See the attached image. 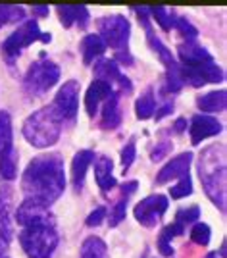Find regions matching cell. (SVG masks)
Listing matches in <instances>:
<instances>
[{
    "label": "cell",
    "mask_w": 227,
    "mask_h": 258,
    "mask_svg": "<svg viewBox=\"0 0 227 258\" xmlns=\"http://www.w3.org/2000/svg\"><path fill=\"white\" fill-rule=\"evenodd\" d=\"M12 189L0 187V237L8 243L14 237V226H12Z\"/></svg>",
    "instance_id": "e0dca14e"
},
{
    "label": "cell",
    "mask_w": 227,
    "mask_h": 258,
    "mask_svg": "<svg viewBox=\"0 0 227 258\" xmlns=\"http://www.w3.org/2000/svg\"><path fill=\"white\" fill-rule=\"evenodd\" d=\"M64 189L65 170L60 154H41L27 164L22 177V191L27 201L48 208L60 199Z\"/></svg>",
    "instance_id": "7a4b0ae2"
},
{
    "label": "cell",
    "mask_w": 227,
    "mask_h": 258,
    "mask_svg": "<svg viewBox=\"0 0 227 258\" xmlns=\"http://www.w3.org/2000/svg\"><path fill=\"white\" fill-rule=\"evenodd\" d=\"M185 127H187V119H183V118H179L177 121H175V125H173V129H175L177 133H181Z\"/></svg>",
    "instance_id": "f35d334b"
},
{
    "label": "cell",
    "mask_w": 227,
    "mask_h": 258,
    "mask_svg": "<svg viewBox=\"0 0 227 258\" xmlns=\"http://www.w3.org/2000/svg\"><path fill=\"white\" fill-rule=\"evenodd\" d=\"M135 156H137L135 141H129V143L123 147V151H121V166H123V172L131 168V164L135 162Z\"/></svg>",
    "instance_id": "d6a6232c"
},
{
    "label": "cell",
    "mask_w": 227,
    "mask_h": 258,
    "mask_svg": "<svg viewBox=\"0 0 227 258\" xmlns=\"http://www.w3.org/2000/svg\"><path fill=\"white\" fill-rule=\"evenodd\" d=\"M189 133H191V143L200 145L204 139L216 137L217 133H221V123L216 118H210V116H204V114H196L191 119Z\"/></svg>",
    "instance_id": "4fadbf2b"
},
{
    "label": "cell",
    "mask_w": 227,
    "mask_h": 258,
    "mask_svg": "<svg viewBox=\"0 0 227 258\" xmlns=\"http://www.w3.org/2000/svg\"><path fill=\"white\" fill-rule=\"evenodd\" d=\"M8 245H10V243H8L6 239H2V237H0V258H4V252H6Z\"/></svg>",
    "instance_id": "ab89813d"
},
{
    "label": "cell",
    "mask_w": 227,
    "mask_h": 258,
    "mask_svg": "<svg viewBox=\"0 0 227 258\" xmlns=\"http://www.w3.org/2000/svg\"><path fill=\"white\" fill-rule=\"evenodd\" d=\"M185 233V226L179 224V222H173L172 226H166L160 233V239H158V248L162 252V256H172L173 248H172V239L177 235H183Z\"/></svg>",
    "instance_id": "cb8c5ba5"
},
{
    "label": "cell",
    "mask_w": 227,
    "mask_h": 258,
    "mask_svg": "<svg viewBox=\"0 0 227 258\" xmlns=\"http://www.w3.org/2000/svg\"><path fill=\"white\" fill-rule=\"evenodd\" d=\"M95 162V152L93 151H79L73 156V162H71V183L77 191H81L83 183H85V175L89 166Z\"/></svg>",
    "instance_id": "ffe728a7"
},
{
    "label": "cell",
    "mask_w": 227,
    "mask_h": 258,
    "mask_svg": "<svg viewBox=\"0 0 227 258\" xmlns=\"http://www.w3.org/2000/svg\"><path fill=\"white\" fill-rule=\"evenodd\" d=\"M79 258H106V245L98 237H89L83 247H81V256Z\"/></svg>",
    "instance_id": "484cf974"
},
{
    "label": "cell",
    "mask_w": 227,
    "mask_h": 258,
    "mask_svg": "<svg viewBox=\"0 0 227 258\" xmlns=\"http://www.w3.org/2000/svg\"><path fill=\"white\" fill-rule=\"evenodd\" d=\"M33 14L35 16H48V6H33Z\"/></svg>",
    "instance_id": "74e56055"
},
{
    "label": "cell",
    "mask_w": 227,
    "mask_h": 258,
    "mask_svg": "<svg viewBox=\"0 0 227 258\" xmlns=\"http://www.w3.org/2000/svg\"><path fill=\"white\" fill-rule=\"evenodd\" d=\"M196 218H200V208H198V206H191V208H187V210H179L175 222H179V224H183V226L187 227L189 224L196 222Z\"/></svg>",
    "instance_id": "836d02e7"
},
{
    "label": "cell",
    "mask_w": 227,
    "mask_h": 258,
    "mask_svg": "<svg viewBox=\"0 0 227 258\" xmlns=\"http://www.w3.org/2000/svg\"><path fill=\"white\" fill-rule=\"evenodd\" d=\"M191 193H193V179H191L189 173H185L183 177H179V183L170 189L172 199H185V197H189Z\"/></svg>",
    "instance_id": "f1b7e54d"
},
{
    "label": "cell",
    "mask_w": 227,
    "mask_h": 258,
    "mask_svg": "<svg viewBox=\"0 0 227 258\" xmlns=\"http://www.w3.org/2000/svg\"><path fill=\"white\" fill-rule=\"evenodd\" d=\"M18 151L14 149V133H12V118L6 110H0V175L4 179L18 177Z\"/></svg>",
    "instance_id": "ba28073f"
},
{
    "label": "cell",
    "mask_w": 227,
    "mask_h": 258,
    "mask_svg": "<svg viewBox=\"0 0 227 258\" xmlns=\"http://www.w3.org/2000/svg\"><path fill=\"white\" fill-rule=\"evenodd\" d=\"M206 258H217V254H216V252H210V254H208Z\"/></svg>",
    "instance_id": "60d3db41"
},
{
    "label": "cell",
    "mask_w": 227,
    "mask_h": 258,
    "mask_svg": "<svg viewBox=\"0 0 227 258\" xmlns=\"http://www.w3.org/2000/svg\"><path fill=\"white\" fill-rule=\"evenodd\" d=\"M172 27L173 29H177V31L181 33L183 37H187V41H195L198 31H196V27H193L187 18H181V16H175L173 14V22H172Z\"/></svg>",
    "instance_id": "83f0119b"
},
{
    "label": "cell",
    "mask_w": 227,
    "mask_h": 258,
    "mask_svg": "<svg viewBox=\"0 0 227 258\" xmlns=\"http://www.w3.org/2000/svg\"><path fill=\"white\" fill-rule=\"evenodd\" d=\"M172 112H173V100H168L166 104H162L160 110H156V112H154V116H156V119H162L164 116H170Z\"/></svg>",
    "instance_id": "8d00e7d4"
},
{
    "label": "cell",
    "mask_w": 227,
    "mask_h": 258,
    "mask_svg": "<svg viewBox=\"0 0 227 258\" xmlns=\"http://www.w3.org/2000/svg\"><path fill=\"white\" fill-rule=\"evenodd\" d=\"M177 54H179V60L181 66H198L206 64V62H214L212 54L206 50L204 46L196 44L195 41H185L177 46Z\"/></svg>",
    "instance_id": "2e32d148"
},
{
    "label": "cell",
    "mask_w": 227,
    "mask_h": 258,
    "mask_svg": "<svg viewBox=\"0 0 227 258\" xmlns=\"http://www.w3.org/2000/svg\"><path fill=\"white\" fill-rule=\"evenodd\" d=\"M79 50L83 54V64L91 66L95 62V58L104 54L106 44H104V41L98 35H87L85 39L81 41V44H79Z\"/></svg>",
    "instance_id": "7402d4cb"
},
{
    "label": "cell",
    "mask_w": 227,
    "mask_h": 258,
    "mask_svg": "<svg viewBox=\"0 0 227 258\" xmlns=\"http://www.w3.org/2000/svg\"><path fill=\"white\" fill-rule=\"evenodd\" d=\"M191 162H193V154L191 152H183V154L175 156L172 162H168L162 170H160L158 177H156V183L164 185V183L172 181L175 177H183L185 173H189Z\"/></svg>",
    "instance_id": "9a60e30c"
},
{
    "label": "cell",
    "mask_w": 227,
    "mask_h": 258,
    "mask_svg": "<svg viewBox=\"0 0 227 258\" xmlns=\"http://www.w3.org/2000/svg\"><path fill=\"white\" fill-rule=\"evenodd\" d=\"M58 79H60V68L54 62L46 60L43 52L41 60L29 66L27 74L23 77V89L31 97H43L58 83Z\"/></svg>",
    "instance_id": "52a82bcc"
},
{
    "label": "cell",
    "mask_w": 227,
    "mask_h": 258,
    "mask_svg": "<svg viewBox=\"0 0 227 258\" xmlns=\"http://www.w3.org/2000/svg\"><path fill=\"white\" fill-rule=\"evenodd\" d=\"M58 16H60V23L64 27H71L73 23H77L81 29H85L89 20H91V14L85 6H58Z\"/></svg>",
    "instance_id": "44dd1931"
},
{
    "label": "cell",
    "mask_w": 227,
    "mask_h": 258,
    "mask_svg": "<svg viewBox=\"0 0 227 258\" xmlns=\"http://www.w3.org/2000/svg\"><path fill=\"white\" fill-rule=\"evenodd\" d=\"M225 102V91H212V93H206V95L196 98V106L202 112H223Z\"/></svg>",
    "instance_id": "603a6c76"
},
{
    "label": "cell",
    "mask_w": 227,
    "mask_h": 258,
    "mask_svg": "<svg viewBox=\"0 0 227 258\" xmlns=\"http://www.w3.org/2000/svg\"><path fill=\"white\" fill-rule=\"evenodd\" d=\"M191 239H193V243H196V245L206 247L210 243V227L206 226V224H196L191 229Z\"/></svg>",
    "instance_id": "1f68e13d"
},
{
    "label": "cell",
    "mask_w": 227,
    "mask_h": 258,
    "mask_svg": "<svg viewBox=\"0 0 227 258\" xmlns=\"http://www.w3.org/2000/svg\"><path fill=\"white\" fill-rule=\"evenodd\" d=\"M37 41H41V43L48 44L52 41V35L50 33H44L39 29V23L35 22V20H27V22L23 23L22 27H18L16 31L12 33L10 37L2 43L0 46V54L4 56V60L12 64L20 54L29 46V44L37 43Z\"/></svg>",
    "instance_id": "8992f818"
},
{
    "label": "cell",
    "mask_w": 227,
    "mask_h": 258,
    "mask_svg": "<svg viewBox=\"0 0 227 258\" xmlns=\"http://www.w3.org/2000/svg\"><path fill=\"white\" fill-rule=\"evenodd\" d=\"M154 16V20L156 23L162 27L164 31H170L172 29V22H173V12H170L168 8H162V6H158V8H152L148 10Z\"/></svg>",
    "instance_id": "f546056e"
},
{
    "label": "cell",
    "mask_w": 227,
    "mask_h": 258,
    "mask_svg": "<svg viewBox=\"0 0 227 258\" xmlns=\"http://www.w3.org/2000/svg\"><path fill=\"white\" fill-rule=\"evenodd\" d=\"M16 222L22 226L20 243L29 258H50L58 247L54 216L48 208L33 201H23L16 210Z\"/></svg>",
    "instance_id": "6da1fadb"
},
{
    "label": "cell",
    "mask_w": 227,
    "mask_h": 258,
    "mask_svg": "<svg viewBox=\"0 0 227 258\" xmlns=\"http://www.w3.org/2000/svg\"><path fill=\"white\" fill-rule=\"evenodd\" d=\"M168 206H170V203H168V199L164 195H150V197L142 199L141 203L135 206L133 214H135L137 222L141 226L154 227L160 222V218L166 214Z\"/></svg>",
    "instance_id": "8fae6325"
},
{
    "label": "cell",
    "mask_w": 227,
    "mask_h": 258,
    "mask_svg": "<svg viewBox=\"0 0 227 258\" xmlns=\"http://www.w3.org/2000/svg\"><path fill=\"white\" fill-rule=\"evenodd\" d=\"M175 74L179 77L181 85L202 87L206 83H221L223 81V70L216 62H206L198 66H181L177 64Z\"/></svg>",
    "instance_id": "9c48e42d"
},
{
    "label": "cell",
    "mask_w": 227,
    "mask_h": 258,
    "mask_svg": "<svg viewBox=\"0 0 227 258\" xmlns=\"http://www.w3.org/2000/svg\"><path fill=\"white\" fill-rule=\"evenodd\" d=\"M125 212H127V197L123 195L118 203H116V206L112 208V214H110V227H116L118 224H121L123 218H125Z\"/></svg>",
    "instance_id": "4dcf8cb0"
},
{
    "label": "cell",
    "mask_w": 227,
    "mask_h": 258,
    "mask_svg": "<svg viewBox=\"0 0 227 258\" xmlns=\"http://www.w3.org/2000/svg\"><path fill=\"white\" fill-rule=\"evenodd\" d=\"M50 106L56 110V114L62 118V121H73L79 110V81L69 79L60 87L54 102Z\"/></svg>",
    "instance_id": "30bf717a"
},
{
    "label": "cell",
    "mask_w": 227,
    "mask_h": 258,
    "mask_svg": "<svg viewBox=\"0 0 227 258\" xmlns=\"http://www.w3.org/2000/svg\"><path fill=\"white\" fill-rule=\"evenodd\" d=\"M25 18V10L22 6H8V4H2L0 6V29L8 23L20 22Z\"/></svg>",
    "instance_id": "4316f807"
},
{
    "label": "cell",
    "mask_w": 227,
    "mask_h": 258,
    "mask_svg": "<svg viewBox=\"0 0 227 258\" xmlns=\"http://www.w3.org/2000/svg\"><path fill=\"white\" fill-rule=\"evenodd\" d=\"M114 93V87L108 85L106 81H100V79H95L89 89H87V95H85V108H87V114L91 118H95L98 114V108H100V102H104L106 98Z\"/></svg>",
    "instance_id": "5bb4252c"
},
{
    "label": "cell",
    "mask_w": 227,
    "mask_h": 258,
    "mask_svg": "<svg viewBox=\"0 0 227 258\" xmlns=\"http://www.w3.org/2000/svg\"><path fill=\"white\" fill-rule=\"evenodd\" d=\"M198 175L206 195L225 212V145H212L198 158Z\"/></svg>",
    "instance_id": "3957f363"
},
{
    "label": "cell",
    "mask_w": 227,
    "mask_h": 258,
    "mask_svg": "<svg viewBox=\"0 0 227 258\" xmlns=\"http://www.w3.org/2000/svg\"><path fill=\"white\" fill-rule=\"evenodd\" d=\"M135 110H137V118L139 119H148L154 116L156 112V102H154V91L150 87L144 91V95H141V98L137 100L135 104Z\"/></svg>",
    "instance_id": "d4e9b609"
},
{
    "label": "cell",
    "mask_w": 227,
    "mask_h": 258,
    "mask_svg": "<svg viewBox=\"0 0 227 258\" xmlns=\"http://www.w3.org/2000/svg\"><path fill=\"white\" fill-rule=\"evenodd\" d=\"M62 127H64V121L56 114L54 108L44 106L33 112L23 121V137L37 149H48L58 143L62 135Z\"/></svg>",
    "instance_id": "277c9868"
},
{
    "label": "cell",
    "mask_w": 227,
    "mask_h": 258,
    "mask_svg": "<svg viewBox=\"0 0 227 258\" xmlns=\"http://www.w3.org/2000/svg\"><path fill=\"white\" fill-rule=\"evenodd\" d=\"M95 76L100 81H106L108 85H118L121 93H127L129 95L133 91V85H131L129 77H125L121 72H119V66L116 60H98L95 64Z\"/></svg>",
    "instance_id": "7c38bea8"
},
{
    "label": "cell",
    "mask_w": 227,
    "mask_h": 258,
    "mask_svg": "<svg viewBox=\"0 0 227 258\" xmlns=\"http://www.w3.org/2000/svg\"><path fill=\"white\" fill-rule=\"evenodd\" d=\"M114 162L108 156H98L95 160V177L100 187L102 195H108L116 187V177H114Z\"/></svg>",
    "instance_id": "ac0fdd59"
},
{
    "label": "cell",
    "mask_w": 227,
    "mask_h": 258,
    "mask_svg": "<svg viewBox=\"0 0 227 258\" xmlns=\"http://www.w3.org/2000/svg\"><path fill=\"white\" fill-rule=\"evenodd\" d=\"M98 37L104 41L106 46L114 48L116 62H121L125 66H133V56L129 54V35L131 23L125 16H104L97 22Z\"/></svg>",
    "instance_id": "5b68a950"
},
{
    "label": "cell",
    "mask_w": 227,
    "mask_h": 258,
    "mask_svg": "<svg viewBox=\"0 0 227 258\" xmlns=\"http://www.w3.org/2000/svg\"><path fill=\"white\" fill-rule=\"evenodd\" d=\"M121 123V110H119V93H112L102 106V118H100V129H116Z\"/></svg>",
    "instance_id": "d6986e66"
},
{
    "label": "cell",
    "mask_w": 227,
    "mask_h": 258,
    "mask_svg": "<svg viewBox=\"0 0 227 258\" xmlns=\"http://www.w3.org/2000/svg\"><path fill=\"white\" fill-rule=\"evenodd\" d=\"M104 218H106V208H104V206H98V208H95V210L89 214L85 224L89 227H98L104 222Z\"/></svg>",
    "instance_id": "e575fe53"
},
{
    "label": "cell",
    "mask_w": 227,
    "mask_h": 258,
    "mask_svg": "<svg viewBox=\"0 0 227 258\" xmlns=\"http://www.w3.org/2000/svg\"><path fill=\"white\" fill-rule=\"evenodd\" d=\"M172 151V143L170 141H164V143H160L154 151H152V162H160L164 158V156H168V152Z\"/></svg>",
    "instance_id": "d590c367"
}]
</instances>
